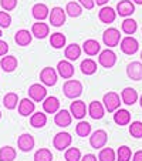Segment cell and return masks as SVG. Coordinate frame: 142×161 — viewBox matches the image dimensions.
<instances>
[{"mask_svg": "<svg viewBox=\"0 0 142 161\" xmlns=\"http://www.w3.org/2000/svg\"><path fill=\"white\" fill-rule=\"evenodd\" d=\"M50 23L54 27H61L66 23V10H63V7H53L51 13L49 14Z\"/></svg>", "mask_w": 142, "mask_h": 161, "instance_id": "cell-9", "label": "cell"}, {"mask_svg": "<svg viewBox=\"0 0 142 161\" xmlns=\"http://www.w3.org/2000/svg\"><path fill=\"white\" fill-rule=\"evenodd\" d=\"M114 121L117 123L118 125H127L129 124L131 121V113L128 110L124 108H118L114 114Z\"/></svg>", "mask_w": 142, "mask_h": 161, "instance_id": "cell-27", "label": "cell"}, {"mask_svg": "<svg viewBox=\"0 0 142 161\" xmlns=\"http://www.w3.org/2000/svg\"><path fill=\"white\" fill-rule=\"evenodd\" d=\"M29 97L33 101H36V103H40V101H43L47 97V88H45L44 86L39 84V83L31 84L30 87H29Z\"/></svg>", "mask_w": 142, "mask_h": 161, "instance_id": "cell-7", "label": "cell"}, {"mask_svg": "<svg viewBox=\"0 0 142 161\" xmlns=\"http://www.w3.org/2000/svg\"><path fill=\"white\" fill-rule=\"evenodd\" d=\"M50 44L53 49H63L66 46V36L63 33H53L50 37Z\"/></svg>", "mask_w": 142, "mask_h": 161, "instance_id": "cell-34", "label": "cell"}, {"mask_svg": "<svg viewBox=\"0 0 142 161\" xmlns=\"http://www.w3.org/2000/svg\"><path fill=\"white\" fill-rule=\"evenodd\" d=\"M36 110V104L31 98H21L18 101V114L23 117H29L30 114H33Z\"/></svg>", "mask_w": 142, "mask_h": 161, "instance_id": "cell-13", "label": "cell"}, {"mask_svg": "<svg viewBox=\"0 0 142 161\" xmlns=\"http://www.w3.org/2000/svg\"><path fill=\"white\" fill-rule=\"evenodd\" d=\"M78 3L81 4L82 7H85L87 10L94 9V6H95V2H94V0H78Z\"/></svg>", "mask_w": 142, "mask_h": 161, "instance_id": "cell-44", "label": "cell"}, {"mask_svg": "<svg viewBox=\"0 0 142 161\" xmlns=\"http://www.w3.org/2000/svg\"><path fill=\"white\" fill-rule=\"evenodd\" d=\"M73 143V137L68 133H57L55 137L53 138V146L54 148H57L58 151H63V150H67Z\"/></svg>", "mask_w": 142, "mask_h": 161, "instance_id": "cell-4", "label": "cell"}, {"mask_svg": "<svg viewBox=\"0 0 142 161\" xmlns=\"http://www.w3.org/2000/svg\"><path fill=\"white\" fill-rule=\"evenodd\" d=\"M16 150L10 146H4L0 148V161H14L16 160Z\"/></svg>", "mask_w": 142, "mask_h": 161, "instance_id": "cell-31", "label": "cell"}, {"mask_svg": "<svg viewBox=\"0 0 142 161\" xmlns=\"http://www.w3.org/2000/svg\"><path fill=\"white\" fill-rule=\"evenodd\" d=\"M60 108V100L54 96H49L43 100V110L44 113H49V114H54L58 111Z\"/></svg>", "mask_w": 142, "mask_h": 161, "instance_id": "cell-17", "label": "cell"}, {"mask_svg": "<svg viewBox=\"0 0 142 161\" xmlns=\"http://www.w3.org/2000/svg\"><path fill=\"white\" fill-rule=\"evenodd\" d=\"M17 66H18V61L14 56H6V57H2V60H0V67H2L3 71H6V73L14 71L16 69H17Z\"/></svg>", "mask_w": 142, "mask_h": 161, "instance_id": "cell-24", "label": "cell"}, {"mask_svg": "<svg viewBox=\"0 0 142 161\" xmlns=\"http://www.w3.org/2000/svg\"><path fill=\"white\" fill-rule=\"evenodd\" d=\"M31 34L37 39H45V37L50 34V27L49 25H45L43 21H39V23H34L31 26Z\"/></svg>", "mask_w": 142, "mask_h": 161, "instance_id": "cell-21", "label": "cell"}, {"mask_svg": "<svg viewBox=\"0 0 142 161\" xmlns=\"http://www.w3.org/2000/svg\"><path fill=\"white\" fill-rule=\"evenodd\" d=\"M141 58H142V52H141Z\"/></svg>", "mask_w": 142, "mask_h": 161, "instance_id": "cell-53", "label": "cell"}, {"mask_svg": "<svg viewBox=\"0 0 142 161\" xmlns=\"http://www.w3.org/2000/svg\"><path fill=\"white\" fill-rule=\"evenodd\" d=\"M132 13H135V6L131 0H121L117 4V14L122 16V17H128Z\"/></svg>", "mask_w": 142, "mask_h": 161, "instance_id": "cell-18", "label": "cell"}, {"mask_svg": "<svg viewBox=\"0 0 142 161\" xmlns=\"http://www.w3.org/2000/svg\"><path fill=\"white\" fill-rule=\"evenodd\" d=\"M17 103H18V96L13 91L7 93L6 96L3 97V106L6 107L7 110H14L17 107Z\"/></svg>", "mask_w": 142, "mask_h": 161, "instance_id": "cell-32", "label": "cell"}, {"mask_svg": "<svg viewBox=\"0 0 142 161\" xmlns=\"http://www.w3.org/2000/svg\"><path fill=\"white\" fill-rule=\"evenodd\" d=\"M9 52V44L3 40H0V56H6Z\"/></svg>", "mask_w": 142, "mask_h": 161, "instance_id": "cell-45", "label": "cell"}, {"mask_svg": "<svg viewBox=\"0 0 142 161\" xmlns=\"http://www.w3.org/2000/svg\"><path fill=\"white\" fill-rule=\"evenodd\" d=\"M103 40H104V44L108 46L109 49L111 47H115V46L119 44V40H121V33L119 30L115 27H109L104 31L103 34Z\"/></svg>", "mask_w": 142, "mask_h": 161, "instance_id": "cell-3", "label": "cell"}, {"mask_svg": "<svg viewBox=\"0 0 142 161\" xmlns=\"http://www.w3.org/2000/svg\"><path fill=\"white\" fill-rule=\"evenodd\" d=\"M127 74L131 80L139 81L142 80V63L141 61H132L127 67Z\"/></svg>", "mask_w": 142, "mask_h": 161, "instance_id": "cell-16", "label": "cell"}, {"mask_svg": "<svg viewBox=\"0 0 142 161\" xmlns=\"http://www.w3.org/2000/svg\"><path fill=\"white\" fill-rule=\"evenodd\" d=\"M104 107L108 113H114L119 108V104H121V100H119V96L115 93V91H108L103 98Z\"/></svg>", "mask_w": 142, "mask_h": 161, "instance_id": "cell-2", "label": "cell"}, {"mask_svg": "<svg viewBox=\"0 0 142 161\" xmlns=\"http://www.w3.org/2000/svg\"><path fill=\"white\" fill-rule=\"evenodd\" d=\"M30 124L34 128H43L47 124V116H45L44 113H40V111L33 113L30 117Z\"/></svg>", "mask_w": 142, "mask_h": 161, "instance_id": "cell-28", "label": "cell"}, {"mask_svg": "<svg viewBox=\"0 0 142 161\" xmlns=\"http://www.w3.org/2000/svg\"><path fill=\"white\" fill-rule=\"evenodd\" d=\"M3 36V33H2V27H0V37Z\"/></svg>", "mask_w": 142, "mask_h": 161, "instance_id": "cell-51", "label": "cell"}, {"mask_svg": "<svg viewBox=\"0 0 142 161\" xmlns=\"http://www.w3.org/2000/svg\"><path fill=\"white\" fill-rule=\"evenodd\" d=\"M0 120H2V111H0Z\"/></svg>", "mask_w": 142, "mask_h": 161, "instance_id": "cell-52", "label": "cell"}, {"mask_svg": "<svg viewBox=\"0 0 142 161\" xmlns=\"http://www.w3.org/2000/svg\"><path fill=\"white\" fill-rule=\"evenodd\" d=\"M121 100H122V103L127 104V106H132V104H135L136 100H138V93L135 91V88L127 87L121 91Z\"/></svg>", "mask_w": 142, "mask_h": 161, "instance_id": "cell-22", "label": "cell"}, {"mask_svg": "<svg viewBox=\"0 0 142 161\" xmlns=\"http://www.w3.org/2000/svg\"><path fill=\"white\" fill-rule=\"evenodd\" d=\"M80 69H81L82 74L91 76V74H94L95 71H97V63H95L94 60H91V58H85V60L81 61V64H80Z\"/></svg>", "mask_w": 142, "mask_h": 161, "instance_id": "cell-30", "label": "cell"}, {"mask_svg": "<svg viewBox=\"0 0 142 161\" xmlns=\"http://www.w3.org/2000/svg\"><path fill=\"white\" fill-rule=\"evenodd\" d=\"M82 50H84L85 54H88V56H97L98 53L101 52V46L97 40L90 39V40H85L84 42V44H82Z\"/></svg>", "mask_w": 142, "mask_h": 161, "instance_id": "cell-26", "label": "cell"}, {"mask_svg": "<svg viewBox=\"0 0 142 161\" xmlns=\"http://www.w3.org/2000/svg\"><path fill=\"white\" fill-rule=\"evenodd\" d=\"M132 161H142V150H139V151H136L135 154H134Z\"/></svg>", "mask_w": 142, "mask_h": 161, "instance_id": "cell-47", "label": "cell"}, {"mask_svg": "<svg viewBox=\"0 0 142 161\" xmlns=\"http://www.w3.org/2000/svg\"><path fill=\"white\" fill-rule=\"evenodd\" d=\"M104 113H105V107L103 106V103L100 101H91L90 107H88V114L92 117L94 120H100L104 117Z\"/></svg>", "mask_w": 142, "mask_h": 161, "instance_id": "cell-19", "label": "cell"}, {"mask_svg": "<svg viewBox=\"0 0 142 161\" xmlns=\"http://www.w3.org/2000/svg\"><path fill=\"white\" fill-rule=\"evenodd\" d=\"M98 61H100V64L103 67H105V69H111V67H114L115 63H117V54H115L111 49L103 50V52H100Z\"/></svg>", "mask_w": 142, "mask_h": 161, "instance_id": "cell-8", "label": "cell"}, {"mask_svg": "<svg viewBox=\"0 0 142 161\" xmlns=\"http://www.w3.org/2000/svg\"><path fill=\"white\" fill-rule=\"evenodd\" d=\"M66 13L70 17H78L82 13V7H81V4L77 3V2H68L67 7H66Z\"/></svg>", "mask_w": 142, "mask_h": 161, "instance_id": "cell-33", "label": "cell"}, {"mask_svg": "<svg viewBox=\"0 0 142 161\" xmlns=\"http://www.w3.org/2000/svg\"><path fill=\"white\" fill-rule=\"evenodd\" d=\"M117 160V154L112 148L107 147V148L100 150V154H98V161H115Z\"/></svg>", "mask_w": 142, "mask_h": 161, "instance_id": "cell-36", "label": "cell"}, {"mask_svg": "<svg viewBox=\"0 0 142 161\" xmlns=\"http://www.w3.org/2000/svg\"><path fill=\"white\" fill-rule=\"evenodd\" d=\"M81 161H98V160L94 154H85L84 157H81Z\"/></svg>", "mask_w": 142, "mask_h": 161, "instance_id": "cell-46", "label": "cell"}, {"mask_svg": "<svg viewBox=\"0 0 142 161\" xmlns=\"http://www.w3.org/2000/svg\"><path fill=\"white\" fill-rule=\"evenodd\" d=\"M70 113L71 116L77 120H81L85 117V113H87V107H85V103L81 100H77V101H73L71 106H70Z\"/></svg>", "mask_w": 142, "mask_h": 161, "instance_id": "cell-14", "label": "cell"}, {"mask_svg": "<svg viewBox=\"0 0 142 161\" xmlns=\"http://www.w3.org/2000/svg\"><path fill=\"white\" fill-rule=\"evenodd\" d=\"M94 2H95L98 6H104L105 3H108V0H94Z\"/></svg>", "mask_w": 142, "mask_h": 161, "instance_id": "cell-48", "label": "cell"}, {"mask_svg": "<svg viewBox=\"0 0 142 161\" xmlns=\"http://www.w3.org/2000/svg\"><path fill=\"white\" fill-rule=\"evenodd\" d=\"M76 133L78 134L80 137H88L91 133V124L87 121H80L78 124L76 125Z\"/></svg>", "mask_w": 142, "mask_h": 161, "instance_id": "cell-40", "label": "cell"}, {"mask_svg": "<svg viewBox=\"0 0 142 161\" xmlns=\"http://www.w3.org/2000/svg\"><path fill=\"white\" fill-rule=\"evenodd\" d=\"M107 140H108V136L104 130H97L94 131L90 137V144L92 148H103L104 146L107 144Z\"/></svg>", "mask_w": 142, "mask_h": 161, "instance_id": "cell-10", "label": "cell"}, {"mask_svg": "<svg viewBox=\"0 0 142 161\" xmlns=\"http://www.w3.org/2000/svg\"><path fill=\"white\" fill-rule=\"evenodd\" d=\"M57 77H58V73L53 67H44L40 71V81L44 86H49V87H51V86H54L57 83Z\"/></svg>", "mask_w": 142, "mask_h": 161, "instance_id": "cell-5", "label": "cell"}, {"mask_svg": "<svg viewBox=\"0 0 142 161\" xmlns=\"http://www.w3.org/2000/svg\"><path fill=\"white\" fill-rule=\"evenodd\" d=\"M129 134L135 138H142V123L141 121H134L129 125Z\"/></svg>", "mask_w": 142, "mask_h": 161, "instance_id": "cell-41", "label": "cell"}, {"mask_svg": "<svg viewBox=\"0 0 142 161\" xmlns=\"http://www.w3.org/2000/svg\"><path fill=\"white\" fill-rule=\"evenodd\" d=\"M34 144H36V141H34V137L31 136V134L24 133L17 138V147L24 153L31 151V150L34 148Z\"/></svg>", "mask_w": 142, "mask_h": 161, "instance_id": "cell-11", "label": "cell"}, {"mask_svg": "<svg viewBox=\"0 0 142 161\" xmlns=\"http://www.w3.org/2000/svg\"><path fill=\"white\" fill-rule=\"evenodd\" d=\"M131 155H132V151L128 146H121L117 151V160L118 161H129Z\"/></svg>", "mask_w": 142, "mask_h": 161, "instance_id": "cell-38", "label": "cell"}, {"mask_svg": "<svg viewBox=\"0 0 142 161\" xmlns=\"http://www.w3.org/2000/svg\"><path fill=\"white\" fill-rule=\"evenodd\" d=\"M64 158L67 161H81V151L76 147H71V148L66 150V154H64Z\"/></svg>", "mask_w": 142, "mask_h": 161, "instance_id": "cell-39", "label": "cell"}, {"mask_svg": "<svg viewBox=\"0 0 142 161\" xmlns=\"http://www.w3.org/2000/svg\"><path fill=\"white\" fill-rule=\"evenodd\" d=\"M63 91L66 97L68 98H77L82 93V84L78 80H67L63 86Z\"/></svg>", "mask_w": 142, "mask_h": 161, "instance_id": "cell-1", "label": "cell"}, {"mask_svg": "<svg viewBox=\"0 0 142 161\" xmlns=\"http://www.w3.org/2000/svg\"><path fill=\"white\" fill-rule=\"evenodd\" d=\"M31 39H33V34H31V31L26 30V29H21V30H18L17 33L14 34V42L17 43L18 46H21V47H24V46L30 44Z\"/></svg>", "mask_w": 142, "mask_h": 161, "instance_id": "cell-23", "label": "cell"}, {"mask_svg": "<svg viewBox=\"0 0 142 161\" xmlns=\"http://www.w3.org/2000/svg\"><path fill=\"white\" fill-rule=\"evenodd\" d=\"M121 50H122V53H125V54H128V56H132V54H135L136 52H138V49H139V43H138V40L136 39H134L132 36H127V37H124V39L121 40Z\"/></svg>", "mask_w": 142, "mask_h": 161, "instance_id": "cell-6", "label": "cell"}, {"mask_svg": "<svg viewBox=\"0 0 142 161\" xmlns=\"http://www.w3.org/2000/svg\"><path fill=\"white\" fill-rule=\"evenodd\" d=\"M139 104H141V108H142V96L139 97Z\"/></svg>", "mask_w": 142, "mask_h": 161, "instance_id": "cell-50", "label": "cell"}, {"mask_svg": "<svg viewBox=\"0 0 142 161\" xmlns=\"http://www.w3.org/2000/svg\"><path fill=\"white\" fill-rule=\"evenodd\" d=\"M121 29H122V31H124L125 34H134L136 31V29H138V25H136V21L134 20V19H128L127 17L124 21H122Z\"/></svg>", "mask_w": 142, "mask_h": 161, "instance_id": "cell-35", "label": "cell"}, {"mask_svg": "<svg viewBox=\"0 0 142 161\" xmlns=\"http://www.w3.org/2000/svg\"><path fill=\"white\" fill-rule=\"evenodd\" d=\"M0 6L4 12H12L17 6V0H0Z\"/></svg>", "mask_w": 142, "mask_h": 161, "instance_id": "cell-43", "label": "cell"}, {"mask_svg": "<svg viewBox=\"0 0 142 161\" xmlns=\"http://www.w3.org/2000/svg\"><path fill=\"white\" fill-rule=\"evenodd\" d=\"M98 17H100V20L103 21V23L109 25V23H114V20L117 19V12H115L112 7L104 6L103 9L100 10V13H98Z\"/></svg>", "mask_w": 142, "mask_h": 161, "instance_id": "cell-25", "label": "cell"}, {"mask_svg": "<svg viewBox=\"0 0 142 161\" xmlns=\"http://www.w3.org/2000/svg\"><path fill=\"white\" fill-rule=\"evenodd\" d=\"M71 121H73V116L68 110H58L54 116V123L58 127H68Z\"/></svg>", "mask_w": 142, "mask_h": 161, "instance_id": "cell-15", "label": "cell"}, {"mask_svg": "<svg viewBox=\"0 0 142 161\" xmlns=\"http://www.w3.org/2000/svg\"><path fill=\"white\" fill-rule=\"evenodd\" d=\"M12 25V16L7 12H0V27L2 29H7Z\"/></svg>", "mask_w": 142, "mask_h": 161, "instance_id": "cell-42", "label": "cell"}, {"mask_svg": "<svg viewBox=\"0 0 142 161\" xmlns=\"http://www.w3.org/2000/svg\"><path fill=\"white\" fill-rule=\"evenodd\" d=\"M57 73L63 79H71L74 76V66L70 63V60H61L57 64Z\"/></svg>", "mask_w": 142, "mask_h": 161, "instance_id": "cell-12", "label": "cell"}, {"mask_svg": "<svg viewBox=\"0 0 142 161\" xmlns=\"http://www.w3.org/2000/svg\"><path fill=\"white\" fill-rule=\"evenodd\" d=\"M64 56H66L67 60H70V61L77 60V58L81 56V47H80L78 44H76V43L67 46V47H66V52H64Z\"/></svg>", "mask_w": 142, "mask_h": 161, "instance_id": "cell-29", "label": "cell"}, {"mask_svg": "<svg viewBox=\"0 0 142 161\" xmlns=\"http://www.w3.org/2000/svg\"><path fill=\"white\" fill-rule=\"evenodd\" d=\"M34 161H53V154L49 148H39L34 153Z\"/></svg>", "mask_w": 142, "mask_h": 161, "instance_id": "cell-37", "label": "cell"}, {"mask_svg": "<svg viewBox=\"0 0 142 161\" xmlns=\"http://www.w3.org/2000/svg\"><path fill=\"white\" fill-rule=\"evenodd\" d=\"M49 12H50L49 7L45 6L44 3H36L33 6V9H31V14H33V17L39 21H43V20H45V19L49 17V14H50Z\"/></svg>", "mask_w": 142, "mask_h": 161, "instance_id": "cell-20", "label": "cell"}, {"mask_svg": "<svg viewBox=\"0 0 142 161\" xmlns=\"http://www.w3.org/2000/svg\"><path fill=\"white\" fill-rule=\"evenodd\" d=\"M136 4H142V0H134Z\"/></svg>", "mask_w": 142, "mask_h": 161, "instance_id": "cell-49", "label": "cell"}]
</instances>
